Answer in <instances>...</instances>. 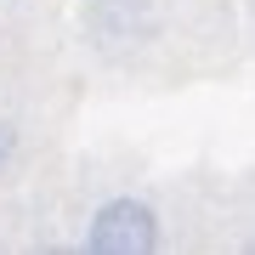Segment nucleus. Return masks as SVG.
<instances>
[{
	"label": "nucleus",
	"instance_id": "obj_1",
	"mask_svg": "<svg viewBox=\"0 0 255 255\" xmlns=\"http://www.w3.org/2000/svg\"><path fill=\"white\" fill-rule=\"evenodd\" d=\"M153 244H159V221L136 199H108L91 216V233H85V250H97V255H147Z\"/></svg>",
	"mask_w": 255,
	"mask_h": 255
},
{
	"label": "nucleus",
	"instance_id": "obj_2",
	"mask_svg": "<svg viewBox=\"0 0 255 255\" xmlns=\"http://www.w3.org/2000/svg\"><path fill=\"white\" fill-rule=\"evenodd\" d=\"M85 23L102 46H136V34H147L153 17H147V0H91Z\"/></svg>",
	"mask_w": 255,
	"mask_h": 255
},
{
	"label": "nucleus",
	"instance_id": "obj_3",
	"mask_svg": "<svg viewBox=\"0 0 255 255\" xmlns=\"http://www.w3.org/2000/svg\"><path fill=\"white\" fill-rule=\"evenodd\" d=\"M6 159H11V130L0 125V164H6Z\"/></svg>",
	"mask_w": 255,
	"mask_h": 255
}]
</instances>
